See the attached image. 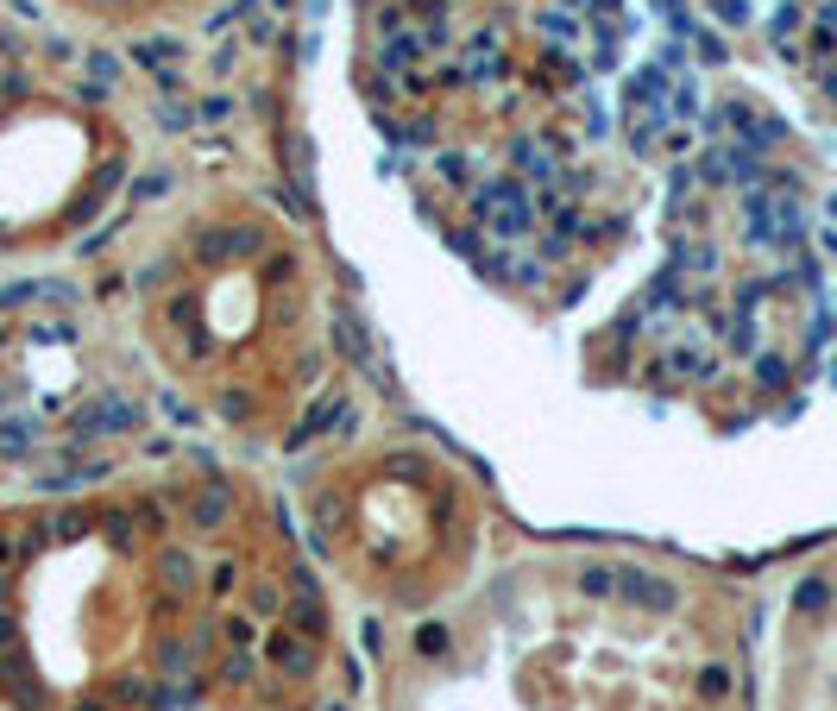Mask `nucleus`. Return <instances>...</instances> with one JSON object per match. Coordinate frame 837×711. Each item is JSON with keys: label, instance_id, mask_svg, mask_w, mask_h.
<instances>
[{"label": "nucleus", "instance_id": "obj_1", "mask_svg": "<svg viewBox=\"0 0 837 711\" xmlns=\"http://www.w3.org/2000/svg\"><path fill=\"white\" fill-rule=\"evenodd\" d=\"M328 586L296 517L215 460L0 504V711H309Z\"/></svg>", "mask_w": 837, "mask_h": 711}, {"label": "nucleus", "instance_id": "obj_2", "mask_svg": "<svg viewBox=\"0 0 837 711\" xmlns=\"http://www.w3.org/2000/svg\"><path fill=\"white\" fill-rule=\"evenodd\" d=\"M384 711H737L730 611L674 560L517 554L403 623Z\"/></svg>", "mask_w": 837, "mask_h": 711}, {"label": "nucleus", "instance_id": "obj_3", "mask_svg": "<svg viewBox=\"0 0 837 711\" xmlns=\"http://www.w3.org/2000/svg\"><path fill=\"white\" fill-rule=\"evenodd\" d=\"M126 328L146 366L246 447L290 441L334 378L321 252L246 189H195L152 215Z\"/></svg>", "mask_w": 837, "mask_h": 711}, {"label": "nucleus", "instance_id": "obj_4", "mask_svg": "<svg viewBox=\"0 0 837 711\" xmlns=\"http://www.w3.org/2000/svg\"><path fill=\"white\" fill-rule=\"evenodd\" d=\"M296 535L328 586L409 623L454 604L485 573L492 504L441 447L378 435L303 466Z\"/></svg>", "mask_w": 837, "mask_h": 711}, {"label": "nucleus", "instance_id": "obj_5", "mask_svg": "<svg viewBox=\"0 0 837 711\" xmlns=\"http://www.w3.org/2000/svg\"><path fill=\"white\" fill-rule=\"evenodd\" d=\"M146 403L152 366L132 328L63 290L0 303V478L57 491L132 466Z\"/></svg>", "mask_w": 837, "mask_h": 711}, {"label": "nucleus", "instance_id": "obj_6", "mask_svg": "<svg viewBox=\"0 0 837 711\" xmlns=\"http://www.w3.org/2000/svg\"><path fill=\"white\" fill-rule=\"evenodd\" d=\"M138 158L132 120L63 83L0 95V258L76 246L120 201Z\"/></svg>", "mask_w": 837, "mask_h": 711}, {"label": "nucleus", "instance_id": "obj_7", "mask_svg": "<svg viewBox=\"0 0 837 711\" xmlns=\"http://www.w3.org/2000/svg\"><path fill=\"white\" fill-rule=\"evenodd\" d=\"M51 7L95 32H164V26H189L227 7V0H51Z\"/></svg>", "mask_w": 837, "mask_h": 711}]
</instances>
